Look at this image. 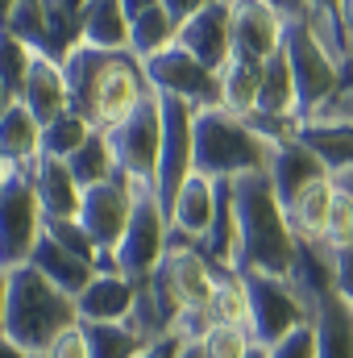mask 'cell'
Listing matches in <instances>:
<instances>
[{"label": "cell", "instance_id": "8992f818", "mask_svg": "<svg viewBox=\"0 0 353 358\" xmlns=\"http://www.w3.org/2000/svg\"><path fill=\"white\" fill-rule=\"evenodd\" d=\"M167 250H171V217L163 213L154 192H137L129 229H125L121 246L112 250V267L129 283H146L167 259Z\"/></svg>", "mask_w": 353, "mask_h": 358}, {"label": "cell", "instance_id": "4fadbf2b", "mask_svg": "<svg viewBox=\"0 0 353 358\" xmlns=\"http://www.w3.org/2000/svg\"><path fill=\"white\" fill-rule=\"evenodd\" d=\"M233 8L237 0H204L200 13L179 29V50H187L195 63H204L212 76H220L233 59Z\"/></svg>", "mask_w": 353, "mask_h": 358}, {"label": "cell", "instance_id": "d590c367", "mask_svg": "<svg viewBox=\"0 0 353 358\" xmlns=\"http://www.w3.org/2000/svg\"><path fill=\"white\" fill-rule=\"evenodd\" d=\"M91 138V125L84 117H75V113H63L59 121H50V125H42V159H59V163H67L84 142Z\"/></svg>", "mask_w": 353, "mask_h": 358}, {"label": "cell", "instance_id": "603a6c76", "mask_svg": "<svg viewBox=\"0 0 353 358\" xmlns=\"http://www.w3.org/2000/svg\"><path fill=\"white\" fill-rule=\"evenodd\" d=\"M312 329H316V358H353V308L324 292L312 304Z\"/></svg>", "mask_w": 353, "mask_h": 358}, {"label": "cell", "instance_id": "7c38bea8", "mask_svg": "<svg viewBox=\"0 0 353 358\" xmlns=\"http://www.w3.org/2000/svg\"><path fill=\"white\" fill-rule=\"evenodd\" d=\"M146 96H150V80H146L142 63L133 55H112L100 71L96 96H91V129L108 134L112 125L133 117Z\"/></svg>", "mask_w": 353, "mask_h": 358}, {"label": "cell", "instance_id": "30bf717a", "mask_svg": "<svg viewBox=\"0 0 353 358\" xmlns=\"http://www.w3.org/2000/svg\"><path fill=\"white\" fill-rule=\"evenodd\" d=\"M212 283H216V271L208 267V259L195 246H171L167 259L158 263V271L150 275V287L175 313V325L183 313H204Z\"/></svg>", "mask_w": 353, "mask_h": 358}, {"label": "cell", "instance_id": "44dd1931", "mask_svg": "<svg viewBox=\"0 0 353 358\" xmlns=\"http://www.w3.org/2000/svg\"><path fill=\"white\" fill-rule=\"evenodd\" d=\"M21 176V171H17ZM33 196L42 204V217H59V221H80L84 208V187L75 183L71 167L59 159H38V167L29 171Z\"/></svg>", "mask_w": 353, "mask_h": 358}, {"label": "cell", "instance_id": "f907efd6", "mask_svg": "<svg viewBox=\"0 0 353 358\" xmlns=\"http://www.w3.org/2000/svg\"><path fill=\"white\" fill-rule=\"evenodd\" d=\"M13 176V167H8V163H4V155H0V187H4V179Z\"/></svg>", "mask_w": 353, "mask_h": 358}, {"label": "cell", "instance_id": "bcb514c9", "mask_svg": "<svg viewBox=\"0 0 353 358\" xmlns=\"http://www.w3.org/2000/svg\"><path fill=\"white\" fill-rule=\"evenodd\" d=\"M4 308H8V271H0V334H4Z\"/></svg>", "mask_w": 353, "mask_h": 358}, {"label": "cell", "instance_id": "277c9868", "mask_svg": "<svg viewBox=\"0 0 353 358\" xmlns=\"http://www.w3.org/2000/svg\"><path fill=\"white\" fill-rule=\"evenodd\" d=\"M278 17L287 21L283 29V59L291 67L295 80V100H299V121L312 117L333 92L345 84V71L329 59V50L312 38V29L303 25V0L295 4H278Z\"/></svg>", "mask_w": 353, "mask_h": 358}, {"label": "cell", "instance_id": "ac0fdd59", "mask_svg": "<svg viewBox=\"0 0 353 358\" xmlns=\"http://www.w3.org/2000/svg\"><path fill=\"white\" fill-rule=\"evenodd\" d=\"M129 21V55L137 63H150L154 55L171 50L179 42V25L167 17L163 0H121Z\"/></svg>", "mask_w": 353, "mask_h": 358}, {"label": "cell", "instance_id": "5bb4252c", "mask_svg": "<svg viewBox=\"0 0 353 358\" xmlns=\"http://www.w3.org/2000/svg\"><path fill=\"white\" fill-rule=\"evenodd\" d=\"M133 204H137V192L117 176L112 183H100L84 192V208H80V225L88 229V238L96 242V250L112 263V250L121 246L125 229H129V217H133Z\"/></svg>", "mask_w": 353, "mask_h": 358}, {"label": "cell", "instance_id": "60d3db41", "mask_svg": "<svg viewBox=\"0 0 353 358\" xmlns=\"http://www.w3.org/2000/svg\"><path fill=\"white\" fill-rule=\"evenodd\" d=\"M333 292L353 308V246L333 250Z\"/></svg>", "mask_w": 353, "mask_h": 358}, {"label": "cell", "instance_id": "f6af8a7d", "mask_svg": "<svg viewBox=\"0 0 353 358\" xmlns=\"http://www.w3.org/2000/svg\"><path fill=\"white\" fill-rule=\"evenodd\" d=\"M0 358H29V355H25V350H21L8 334H0Z\"/></svg>", "mask_w": 353, "mask_h": 358}, {"label": "cell", "instance_id": "6da1fadb", "mask_svg": "<svg viewBox=\"0 0 353 358\" xmlns=\"http://www.w3.org/2000/svg\"><path fill=\"white\" fill-rule=\"evenodd\" d=\"M233 208H237L241 275L262 271V275L287 279L295 263V234L287 225V208L270 187V176L233 179Z\"/></svg>", "mask_w": 353, "mask_h": 358}, {"label": "cell", "instance_id": "f546056e", "mask_svg": "<svg viewBox=\"0 0 353 358\" xmlns=\"http://www.w3.org/2000/svg\"><path fill=\"white\" fill-rule=\"evenodd\" d=\"M303 25H308L312 38L329 50V59L345 71L350 38H345V25H341V4H333V0H303Z\"/></svg>", "mask_w": 353, "mask_h": 358}, {"label": "cell", "instance_id": "7bdbcfd3", "mask_svg": "<svg viewBox=\"0 0 353 358\" xmlns=\"http://www.w3.org/2000/svg\"><path fill=\"white\" fill-rule=\"evenodd\" d=\"M200 4H204V0H163V8H167V17L175 21L179 29H183V25H187V21H191V17L200 13Z\"/></svg>", "mask_w": 353, "mask_h": 358}, {"label": "cell", "instance_id": "ba28073f", "mask_svg": "<svg viewBox=\"0 0 353 358\" xmlns=\"http://www.w3.org/2000/svg\"><path fill=\"white\" fill-rule=\"evenodd\" d=\"M158 96V113H163V150H158V183L154 196L163 204V213L171 217L179 187L195 176V108L183 104L175 96Z\"/></svg>", "mask_w": 353, "mask_h": 358}, {"label": "cell", "instance_id": "9a60e30c", "mask_svg": "<svg viewBox=\"0 0 353 358\" xmlns=\"http://www.w3.org/2000/svg\"><path fill=\"white\" fill-rule=\"evenodd\" d=\"M283 29L287 21L278 17L274 0H237L233 8V55L250 59V63H266L283 50Z\"/></svg>", "mask_w": 353, "mask_h": 358}, {"label": "cell", "instance_id": "f5cc1de1", "mask_svg": "<svg viewBox=\"0 0 353 358\" xmlns=\"http://www.w3.org/2000/svg\"><path fill=\"white\" fill-rule=\"evenodd\" d=\"M345 71L353 76V42H350V59H345Z\"/></svg>", "mask_w": 353, "mask_h": 358}, {"label": "cell", "instance_id": "ee69618b", "mask_svg": "<svg viewBox=\"0 0 353 358\" xmlns=\"http://www.w3.org/2000/svg\"><path fill=\"white\" fill-rule=\"evenodd\" d=\"M179 350H183V338H163V342H154L142 358H179Z\"/></svg>", "mask_w": 353, "mask_h": 358}, {"label": "cell", "instance_id": "8fae6325", "mask_svg": "<svg viewBox=\"0 0 353 358\" xmlns=\"http://www.w3.org/2000/svg\"><path fill=\"white\" fill-rule=\"evenodd\" d=\"M142 71H146V80H150V88L163 92V96H175L183 104H191L195 113H204V108H220V76H212L204 63H195L187 50H163V55H154L150 63H142Z\"/></svg>", "mask_w": 353, "mask_h": 358}, {"label": "cell", "instance_id": "2e32d148", "mask_svg": "<svg viewBox=\"0 0 353 358\" xmlns=\"http://www.w3.org/2000/svg\"><path fill=\"white\" fill-rule=\"evenodd\" d=\"M270 187H274V196H278V204L283 208H291L312 183H320V179H329V167L291 134V138H283V142H274V150H270Z\"/></svg>", "mask_w": 353, "mask_h": 358}, {"label": "cell", "instance_id": "484cf974", "mask_svg": "<svg viewBox=\"0 0 353 358\" xmlns=\"http://www.w3.org/2000/svg\"><path fill=\"white\" fill-rule=\"evenodd\" d=\"M333 196H337V183L333 176L312 183L291 208H287V225L299 242H320L324 246V225H329V213H333Z\"/></svg>", "mask_w": 353, "mask_h": 358}, {"label": "cell", "instance_id": "d6986e66", "mask_svg": "<svg viewBox=\"0 0 353 358\" xmlns=\"http://www.w3.org/2000/svg\"><path fill=\"white\" fill-rule=\"evenodd\" d=\"M133 300H137V283H129L117 271H96V279L84 287V296L75 300L80 325H117V321H129Z\"/></svg>", "mask_w": 353, "mask_h": 358}, {"label": "cell", "instance_id": "8d00e7d4", "mask_svg": "<svg viewBox=\"0 0 353 358\" xmlns=\"http://www.w3.org/2000/svg\"><path fill=\"white\" fill-rule=\"evenodd\" d=\"M200 350L204 358H246L254 350V338L241 325H208L200 338Z\"/></svg>", "mask_w": 353, "mask_h": 358}, {"label": "cell", "instance_id": "ab89813d", "mask_svg": "<svg viewBox=\"0 0 353 358\" xmlns=\"http://www.w3.org/2000/svg\"><path fill=\"white\" fill-rule=\"evenodd\" d=\"M270 358H316V329H312V321L299 325L291 338H283V342L270 350Z\"/></svg>", "mask_w": 353, "mask_h": 358}, {"label": "cell", "instance_id": "4dcf8cb0", "mask_svg": "<svg viewBox=\"0 0 353 358\" xmlns=\"http://www.w3.org/2000/svg\"><path fill=\"white\" fill-rule=\"evenodd\" d=\"M8 34L42 59H54V42H50V25H46V0H13V17H8ZM59 63V59H54Z\"/></svg>", "mask_w": 353, "mask_h": 358}, {"label": "cell", "instance_id": "ffe728a7", "mask_svg": "<svg viewBox=\"0 0 353 358\" xmlns=\"http://www.w3.org/2000/svg\"><path fill=\"white\" fill-rule=\"evenodd\" d=\"M21 104L33 113V121H38V125H50V121H59L63 113H71V92H67L63 63L33 55V59H29V71H25Z\"/></svg>", "mask_w": 353, "mask_h": 358}, {"label": "cell", "instance_id": "cb8c5ba5", "mask_svg": "<svg viewBox=\"0 0 353 358\" xmlns=\"http://www.w3.org/2000/svg\"><path fill=\"white\" fill-rule=\"evenodd\" d=\"M29 267L38 271L42 279H50V283H54L63 296H71V300H80V296H84V287L96 279V267H88V263H84V259H75V255H67L63 246H54L46 234H42V242H38V250H33Z\"/></svg>", "mask_w": 353, "mask_h": 358}, {"label": "cell", "instance_id": "3957f363", "mask_svg": "<svg viewBox=\"0 0 353 358\" xmlns=\"http://www.w3.org/2000/svg\"><path fill=\"white\" fill-rule=\"evenodd\" d=\"M270 142L262 134L233 117L229 108L195 113V176L204 179H246L270 171Z\"/></svg>", "mask_w": 353, "mask_h": 358}, {"label": "cell", "instance_id": "7402d4cb", "mask_svg": "<svg viewBox=\"0 0 353 358\" xmlns=\"http://www.w3.org/2000/svg\"><path fill=\"white\" fill-rule=\"evenodd\" d=\"M0 155L21 176H29L42 159V125L33 121V113L21 100H13L8 113L0 117Z\"/></svg>", "mask_w": 353, "mask_h": 358}, {"label": "cell", "instance_id": "e575fe53", "mask_svg": "<svg viewBox=\"0 0 353 358\" xmlns=\"http://www.w3.org/2000/svg\"><path fill=\"white\" fill-rule=\"evenodd\" d=\"M46 25L54 42V59L63 63L71 50L84 46V4L75 0H46Z\"/></svg>", "mask_w": 353, "mask_h": 358}, {"label": "cell", "instance_id": "836d02e7", "mask_svg": "<svg viewBox=\"0 0 353 358\" xmlns=\"http://www.w3.org/2000/svg\"><path fill=\"white\" fill-rule=\"evenodd\" d=\"M84 338H88L91 358H142L150 350V342L142 334H133L125 321H117V325H84Z\"/></svg>", "mask_w": 353, "mask_h": 358}, {"label": "cell", "instance_id": "681fc988", "mask_svg": "<svg viewBox=\"0 0 353 358\" xmlns=\"http://www.w3.org/2000/svg\"><path fill=\"white\" fill-rule=\"evenodd\" d=\"M8 104H13V92L4 88V84H0V117H4V113H8Z\"/></svg>", "mask_w": 353, "mask_h": 358}, {"label": "cell", "instance_id": "4316f807", "mask_svg": "<svg viewBox=\"0 0 353 358\" xmlns=\"http://www.w3.org/2000/svg\"><path fill=\"white\" fill-rule=\"evenodd\" d=\"M112 55L104 50H91V46H80L63 59V76H67V92H71V113L84 117L91 125V96H96V84H100V71Z\"/></svg>", "mask_w": 353, "mask_h": 358}, {"label": "cell", "instance_id": "d6a6232c", "mask_svg": "<svg viewBox=\"0 0 353 358\" xmlns=\"http://www.w3.org/2000/svg\"><path fill=\"white\" fill-rule=\"evenodd\" d=\"M67 167H71V176H75V183H80L84 192L117 179L112 150H108V142H104V134H100V129H91V138L75 150V155H71V159H67Z\"/></svg>", "mask_w": 353, "mask_h": 358}, {"label": "cell", "instance_id": "e0dca14e", "mask_svg": "<svg viewBox=\"0 0 353 358\" xmlns=\"http://www.w3.org/2000/svg\"><path fill=\"white\" fill-rule=\"evenodd\" d=\"M216 221V179L191 176L171 204V246H204Z\"/></svg>", "mask_w": 353, "mask_h": 358}, {"label": "cell", "instance_id": "816d5d0a", "mask_svg": "<svg viewBox=\"0 0 353 358\" xmlns=\"http://www.w3.org/2000/svg\"><path fill=\"white\" fill-rule=\"evenodd\" d=\"M246 358H270V350H262V346H254V350H250Z\"/></svg>", "mask_w": 353, "mask_h": 358}, {"label": "cell", "instance_id": "83f0119b", "mask_svg": "<svg viewBox=\"0 0 353 358\" xmlns=\"http://www.w3.org/2000/svg\"><path fill=\"white\" fill-rule=\"evenodd\" d=\"M258 88H262V63H250V59L233 55L229 67L220 71V108L250 121L258 113Z\"/></svg>", "mask_w": 353, "mask_h": 358}, {"label": "cell", "instance_id": "f35d334b", "mask_svg": "<svg viewBox=\"0 0 353 358\" xmlns=\"http://www.w3.org/2000/svg\"><path fill=\"white\" fill-rule=\"evenodd\" d=\"M324 246L329 250H345L353 246V196L337 187L333 196V213H329V225H324Z\"/></svg>", "mask_w": 353, "mask_h": 358}, {"label": "cell", "instance_id": "9c48e42d", "mask_svg": "<svg viewBox=\"0 0 353 358\" xmlns=\"http://www.w3.org/2000/svg\"><path fill=\"white\" fill-rule=\"evenodd\" d=\"M42 204L33 196L29 176H13L0 187V271L29 267L38 242H42Z\"/></svg>", "mask_w": 353, "mask_h": 358}, {"label": "cell", "instance_id": "db71d44e", "mask_svg": "<svg viewBox=\"0 0 353 358\" xmlns=\"http://www.w3.org/2000/svg\"><path fill=\"white\" fill-rule=\"evenodd\" d=\"M345 76H350V71H345ZM350 80H353V76H350Z\"/></svg>", "mask_w": 353, "mask_h": 358}, {"label": "cell", "instance_id": "7a4b0ae2", "mask_svg": "<svg viewBox=\"0 0 353 358\" xmlns=\"http://www.w3.org/2000/svg\"><path fill=\"white\" fill-rule=\"evenodd\" d=\"M80 325V308L71 296H63L50 279L33 267L8 271V308H4V334L29 358L50 355V346Z\"/></svg>", "mask_w": 353, "mask_h": 358}, {"label": "cell", "instance_id": "74e56055", "mask_svg": "<svg viewBox=\"0 0 353 358\" xmlns=\"http://www.w3.org/2000/svg\"><path fill=\"white\" fill-rule=\"evenodd\" d=\"M29 50L13 38V34H4L0 38V84L13 92V100H21V88H25V71H29Z\"/></svg>", "mask_w": 353, "mask_h": 358}, {"label": "cell", "instance_id": "b9f144b4", "mask_svg": "<svg viewBox=\"0 0 353 358\" xmlns=\"http://www.w3.org/2000/svg\"><path fill=\"white\" fill-rule=\"evenodd\" d=\"M42 358H91L88 355V338H84V325L67 329V334L50 346V355H42Z\"/></svg>", "mask_w": 353, "mask_h": 358}, {"label": "cell", "instance_id": "c3c4849f", "mask_svg": "<svg viewBox=\"0 0 353 358\" xmlns=\"http://www.w3.org/2000/svg\"><path fill=\"white\" fill-rule=\"evenodd\" d=\"M179 358H204V350H200V342H183V350H179Z\"/></svg>", "mask_w": 353, "mask_h": 358}, {"label": "cell", "instance_id": "1f68e13d", "mask_svg": "<svg viewBox=\"0 0 353 358\" xmlns=\"http://www.w3.org/2000/svg\"><path fill=\"white\" fill-rule=\"evenodd\" d=\"M204 317H208V325H241V329H250V296H246L241 275H216L212 296L204 304Z\"/></svg>", "mask_w": 353, "mask_h": 358}, {"label": "cell", "instance_id": "7dc6e473", "mask_svg": "<svg viewBox=\"0 0 353 358\" xmlns=\"http://www.w3.org/2000/svg\"><path fill=\"white\" fill-rule=\"evenodd\" d=\"M341 25H345V38L353 42V0H345V4H341Z\"/></svg>", "mask_w": 353, "mask_h": 358}, {"label": "cell", "instance_id": "f1b7e54d", "mask_svg": "<svg viewBox=\"0 0 353 358\" xmlns=\"http://www.w3.org/2000/svg\"><path fill=\"white\" fill-rule=\"evenodd\" d=\"M295 138L329 167V176H341L353 167V129L341 125H299Z\"/></svg>", "mask_w": 353, "mask_h": 358}, {"label": "cell", "instance_id": "d4e9b609", "mask_svg": "<svg viewBox=\"0 0 353 358\" xmlns=\"http://www.w3.org/2000/svg\"><path fill=\"white\" fill-rule=\"evenodd\" d=\"M84 46L104 55H129V21L121 0H88L84 4Z\"/></svg>", "mask_w": 353, "mask_h": 358}, {"label": "cell", "instance_id": "5b68a950", "mask_svg": "<svg viewBox=\"0 0 353 358\" xmlns=\"http://www.w3.org/2000/svg\"><path fill=\"white\" fill-rule=\"evenodd\" d=\"M117 176L125 179L133 192H154L158 183V150H163V113H158V96L150 88V96L142 100V108L133 117H125L121 125H112L104 134Z\"/></svg>", "mask_w": 353, "mask_h": 358}, {"label": "cell", "instance_id": "52a82bcc", "mask_svg": "<svg viewBox=\"0 0 353 358\" xmlns=\"http://www.w3.org/2000/svg\"><path fill=\"white\" fill-rule=\"evenodd\" d=\"M241 283H246V296H250V338H254V346L274 350L283 338H291L299 325L312 321L308 304L295 296V287L287 279L250 271V275H241Z\"/></svg>", "mask_w": 353, "mask_h": 358}]
</instances>
